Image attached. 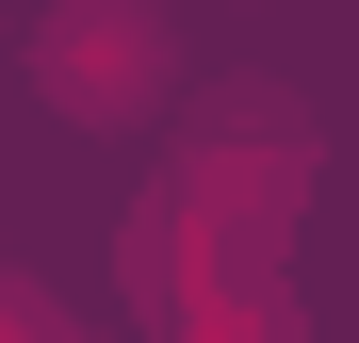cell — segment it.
<instances>
[{"mask_svg": "<svg viewBox=\"0 0 359 343\" xmlns=\"http://www.w3.org/2000/svg\"><path fill=\"white\" fill-rule=\"evenodd\" d=\"M33 82L66 131H147L180 98V17L163 0H49L33 17Z\"/></svg>", "mask_w": 359, "mask_h": 343, "instance_id": "6da1fadb", "label": "cell"}]
</instances>
